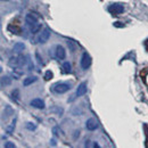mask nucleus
Here are the masks:
<instances>
[{
    "mask_svg": "<svg viewBox=\"0 0 148 148\" xmlns=\"http://www.w3.org/2000/svg\"><path fill=\"white\" fill-rule=\"evenodd\" d=\"M71 89V84L67 82H58L53 86L51 90L56 93H65Z\"/></svg>",
    "mask_w": 148,
    "mask_h": 148,
    "instance_id": "nucleus-1",
    "label": "nucleus"
},
{
    "mask_svg": "<svg viewBox=\"0 0 148 148\" xmlns=\"http://www.w3.org/2000/svg\"><path fill=\"white\" fill-rule=\"evenodd\" d=\"M80 64H81V67L83 70H88L90 67V65H91V57H90V55L88 53H83L82 54Z\"/></svg>",
    "mask_w": 148,
    "mask_h": 148,
    "instance_id": "nucleus-2",
    "label": "nucleus"
},
{
    "mask_svg": "<svg viewBox=\"0 0 148 148\" xmlns=\"http://www.w3.org/2000/svg\"><path fill=\"white\" fill-rule=\"evenodd\" d=\"M108 12L111 14H114V15H119V14H122L124 12V7L121 3H113L108 7Z\"/></svg>",
    "mask_w": 148,
    "mask_h": 148,
    "instance_id": "nucleus-3",
    "label": "nucleus"
},
{
    "mask_svg": "<svg viewBox=\"0 0 148 148\" xmlns=\"http://www.w3.org/2000/svg\"><path fill=\"white\" fill-rule=\"evenodd\" d=\"M49 37H50V30H49V29H45V30L39 34V37H38V39H37L38 43H45V42H47Z\"/></svg>",
    "mask_w": 148,
    "mask_h": 148,
    "instance_id": "nucleus-4",
    "label": "nucleus"
},
{
    "mask_svg": "<svg viewBox=\"0 0 148 148\" xmlns=\"http://www.w3.org/2000/svg\"><path fill=\"white\" fill-rule=\"evenodd\" d=\"M31 106L34 107V108H38V110H43L46 106H45V101L40 98H36L33 100H31Z\"/></svg>",
    "mask_w": 148,
    "mask_h": 148,
    "instance_id": "nucleus-5",
    "label": "nucleus"
},
{
    "mask_svg": "<svg viewBox=\"0 0 148 148\" xmlns=\"http://www.w3.org/2000/svg\"><path fill=\"white\" fill-rule=\"evenodd\" d=\"M86 127H87L88 130L93 131V130H96L98 128V122H97L95 119H89V120H87V122H86Z\"/></svg>",
    "mask_w": 148,
    "mask_h": 148,
    "instance_id": "nucleus-6",
    "label": "nucleus"
},
{
    "mask_svg": "<svg viewBox=\"0 0 148 148\" xmlns=\"http://www.w3.org/2000/svg\"><path fill=\"white\" fill-rule=\"evenodd\" d=\"M65 56H66V53H65L64 47L60 46V45H58V46L56 47V57H57L58 59H64Z\"/></svg>",
    "mask_w": 148,
    "mask_h": 148,
    "instance_id": "nucleus-7",
    "label": "nucleus"
},
{
    "mask_svg": "<svg viewBox=\"0 0 148 148\" xmlns=\"http://www.w3.org/2000/svg\"><path fill=\"white\" fill-rule=\"evenodd\" d=\"M87 92V83L86 82H82L81 84H79L77 89H76V96L77 97H81L83 95H86Z\"/></svg>",
    "mask_w": 148,
    "mask_h": 148,
    "instance_id": "nucleus-8",
    "label": "nucleus"
},
{
    "mask_svg": "<svg viewBox=\"0 0 148 148\" xmlns=\"http://www.w3.org/2000/svg\"><path fill=\"white\" fill-rule=\"evenodd\" d=\"M25 22H26L27 25L32 26V25H34V24L38 23V18H37V16H34V15H32V14H27V15L25 16Z\"/></svg>",
    "mask_w": 148,
    "mask_h": 148,
    "instance_id": "nucleus-9",
    "label": "nucleus"
},
{
    "mask_svg": "<svg viewBox=\"0 0 148 148\" xmlns=\"http://www.w3.org/2000/svg\"><path fill=\"white\" fill-rule=\"evenodd\" d=\"M8 65L13 69H17L18 66H21V60H19V57H12L8 62Z\"/></svg>",
    "mask_w": 148,
    "mask_h": 148,
    "instance_id": "nucleus-10",
    "label": "nucleus"
},
{
    "mask_svg": "<svg viewBox=\"0 0 148 148\" xmlns=\"http://www.w3.org/2000/svg\"><path fill=\"white\" fill-rule=\"evenodd\" d=\"M36 81H37V76H29V77L24 79V81H23V86H24V87H27V86L34 83Z\"/></svg>",
    "mask_w": 148,
    "mask_h": 148,
    "instance_id": "nucleus-11",
    "label": "nucleus"
},
{
    "mask_svg": "<svg viewBox=\"0 0 148 148\" xmlns=\"http://www.w3.org/2000/svg\"><path fill=\"white\" fill-rule=\"evenodd\" d=\"M24 49H25V46H24V43H22V42H17V43H15V46H14V51H15L16 54H21Z\"/></svg>",
    "mask_w": 148,
    "mask_h": 148,
    "instance_id": "nucleus-12",
    "label": "nucleus"
},
{
    "mask_svg": "<svg viewBox=\"0 0 148 148\" xmlns=\"http://www.w3.org/2000/svg\"><path fill=\"white\" fill-rule=\"evenodd\" d=\"M15 124H16V119H14V120L12 121V123L6 128V132H7L8 134H12V133H13V131L15 129Z\"/></svg>",
    "mask_w": 148,
    "mask_h": 148,
    "instance_id": "nucleus-13",
    "label": "nucleus"
},
{
    "mask_svg": "<svg viewBox=\"0 0 148 148\" xmlns=\"http://www.w3.org/2000/svg\"><path fill=\"white\" fill-rule=\"evenodd\" d=\"M63 70H64L65 73H71L72 72V65H71V63L70 62H65L63 64Z\"/></svg>",
    "mask_w": 148,
    "mask_h": 148,
    "instance_id": "nucleus-14",
    "label": "nucleus"
},
{
    "mask_svg": "<svg viewBox=\"0 0 148 148\" xmlns=\"http://www.w3.org/2000/svg\"><path fill=\"white\" fill-rule=\"evenodd\" d=\"M40 29H41V24H39V23L34 24V25H32V26H31V33H32V34L38 33V32L40 31Z\"/></svg>",
    "mask_w": 148,
    "mask_h": 148,
    "instance_id": "nucleus-15",
    "label": "nucleus"
},
{
    "mask_svg": "<svg viewBox=\"0 0 148 148\" xmlns=\"http://www.w3.org/2000/svg\"><path fill=\"white\" fill-rule=\"evenodd\" d=\"M8 30H9L10 32L15 33V34H19V33H21V30H19L17 26H15V27H14L13 25H9V26H8Z\"/></svg>",
    "mask_w": 148,
    "mask_h": 148,
    "instance_id": "nucleus-16",
    "label": "nucleus"
},
{
    "mask_svg": "<svg viewBox=\"0 0 148 148\" xmlns=\"http://www.w3.org/2000/svg\"><path fill=\"white\" fill-rule=\"evenodd\" d=\"M37 128V125L34 124V123H32V122H29V123H26V129L27 130H31V131H33V130H36Z\"/></svg>",
    "mask_w": 148,
    "mask_h": 148,
    "instance_id": "nucleus-17",
    "label": "nucleus"
},
{
    "mask_svg": "<svg viewBox=\"0 0 148 148\" xmlns=\"http://www.w3.org/2000/svg\"><path fill=\"white\" fill-rule=\"evenodd\" d=\"M51 77H53V73H51V71H47V72L45 73V80H46V81L51 80Z\"/></svg>",
    "mask_w": 148,
    "mask_h": 148,
    "instance_id": "nucleus-18",
    "label": "nucleus"
},
{
    "mask_svg": "<svg viewBox=\"0 0 148 148\" xmlns=\"http://www.w3.org/2000/svg\"><path fill=\"white\" fill-rule=\"evenodd\" d=\"M1 81H2V86H5V84H10V80H9V77H7V76H3Z\"/></svg>",
    "mask_w": 148,
    "mask_h": 148,
    "instance_id": "nucleus-19",
    "label": "nucleus"
},
{
    "mask_svg": "<svg viewBox=\"0 0 148 148\" xmlns=\"http://www.w3.org/2000/svg\"><path fill=\"white\" fill-rule=\"evenodd\" d=\"M67 45H69V48L71 49V51H72V53H74L76 48H75V46H74L73 42H72V41H69V42H67Z\"/></svg>",
    "mask_w": 148,
    "mask_h": 148,
    "instance_id": "nucleus-20",
    "label": "nucleus"
},
{
    "mask_svg": "<svg viewBox=\"0 0 148 148\" xmlns=\"http://www.w3.org/2000/svg\"><path fill=\"white\" fill-rule=\"evenodd\" d=\"M5 147L6 148H15V145L12 144V143H7V144L5 145Z\"/></svg>",
    "mask_w": 148,
    "mask_h": 148,
    "instance_id": "nucleus-21",
    "label": "nucleus"
},
{
    "mask_svg": "<svg viewBox=\"0 0 148 148\" xmlns=\"http://www.w3.org/2000/svg\"><path fill=\"white\" fill-rule=\"evenodd\" d=\"M79 136H80V131H79V130H76V131H75V132H74V134H73V138H74V139H76V138H77V137H79Z\"/></svg>",
    "mask_w": 148,
    "mask_h": 148,
    "instance_id": "nucleus-22",
    "label": "nucleus"
},
{
    "mask_svg": "<svg viewBox=\"0 0 148 148\" xmlns=\"http://www.w3.org/2000/svg\"><path fill=\"white\" fill-rule=\"evenodd\" d=\"M17 95H18V90H15V91H13V96H14V98H16V99H18V97H17Z\"/></svg>",
    "mask_w": 148,
    "mask_h": 148,
    "instance_id": "nucleus-23",
    "label": "nucleus"
}]
</instances>
